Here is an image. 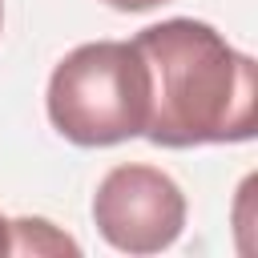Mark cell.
<instances>
[{
	"label": "cell",
	"mask_w": 258,
	"mask_h": 258,
	"mask_svg": "<svg viewBox=\"0 0 258 258\" xmlns=\"http://www.w3.org/2000/svg\"><path fill=\"white\" fill-rule=\"evenodd\" d=\"M12 226V246L8 254H81V246L60 234L48 218H16Z\"/></svg>",
	"instance_id": "cell-4"
},
{
	"label": "cell",
	"mask_w": 258,
	"mask_h": 258,
	"mask_svg": "<svg viewBox=\"0 0 258 258\" xmlns=\"http://www.w3.org/2000/svg\"><path fill=\"white\" fill-rule=\"evenodd\" d=\"M149 64L145 137L165 149L250 141L258 129V64L214 24L173 16L133 36Z\"/></svg>",
	"instance_id": "cell-1"
},
{
	"label": "cell",
	"mask_w": 258,
	"mask_h": 258,
	"mask_svg": "<svg viewBox=\"0 0 258 258\" xmlns=\"http://www.w3.org/2000/svg\"><path fill=\"white\" fill-rule=\"evenodd\" d=\"M8 246H12V226H8V218L0 214V254H8Z\"/></svg>",
	"instance_id": "cell-6"
},
{
	"label": "cell",
	"mask_w": 258,
	"mask_h": 258,
	"mask_svg": "<svg viewBox=\"0 0 258 258\" xmlns=\"http://www.w3.org/2000/svg\"><path fill=\"white\" fill-rule=\"evenodd\" d=\"M0 24H4V8H0Z\"/></svg>",
	"instance_id": "cell-7"
},
{
	"label": "cell",
	"mask_w": 258,
	"mask_h": 258,
	"mask_svg": "<svg viewBox=\"0 0 258 258\" xmlns=\"http://www.w3.org/2000/svg\"><path fill=\"white\" fill-rule=\"evenodd\" d=\"M97 234L121 254H157L185 230V194L157 165H113L93 194Z\"/></svg>",
	"instance_id": "cell-3"
},
{
	"label": "cell",
	"mask_w": 258,
	"mask_h": 258,
	"mask_svg": "<svg viewBox=\"0 0 258 258\" xmlns=\"http://www.w3.org/2000/svg\"><path fill=\"white\" fill-rule=\"evenodd\" d=\"M44 105L52 129L85 149L145 137L153 105L149 64L133 40L77 44L52 69Z\"/></svg>",
	"instance_id": "cell-2"
},
{
	"label": "cell",
	"mask_w": 258,
	"mask_h": 258,
	"mask_svg": "<svg viewBox=\"0 0 258 258\" xmlns=\"http://www.w3.org/2000/svg\"><path fill=\"white\" fill-rule=\"evenodd\" d=\"M105 4L117 8V12H149V8H161L169 0H105Z\"/></svg>",
	"instance_id": "cell-5"
}]
</instances>
